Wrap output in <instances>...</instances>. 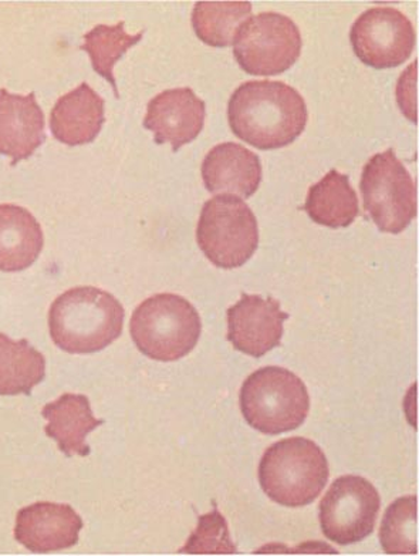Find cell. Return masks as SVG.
I'll return each instance as SVG.
<instances>
[{"mask_svg": "<svg viewBox=\"0 0 419 556\" xmlns=\"http://www.w3.org/2000/svg\"><path fill=\"white\" fill-rule=\"evenodd\" d=\"M228 119L233 135L255 149H282L305 130L306 101L283 81H246L230 96Z\"/></svg>", "mask_w": 419, "mask_h": 556, "instance_id": "1", "label": "cell"}, {"mask_svg": "<svg viewBox=\"0 0 419 556\" xmlns=\"http://www.w3.org/2000/svg\"><path fill=\"white\" fill-rule=\"evenodd\" d=\"M124 315L126 312L118 299L103 289H68L50 307V337L64 352L90 355L122 337Z\"/></svg>", "mask_w": 419, "mask_h": 556, "instance_id": "2", "label": "cell"}, {"mask_svg": "<svg viewBox=\"0 0 419 556\" xmlns=\"http://www.w3.org/2000/svg\"><path fill=\"white\" fill-rule=\"evenodd\" d=\"M329 476L323 450L305 438L278 441L266 450L259 464L262 490L276 504L289 508L315 503Z\"/></svg>", "mask_w": 419, "mask_h": 556, "instance_id": "3", "label": "cell"}, {"mask_svg": "<svg viewBox=\"0 0 419 556\" xmlns=\"http://www.w3.org/2000/svg\"><path fill=\"white\" fill-rule=\"evenodd\" d=\"M201 316L186 298L158 293L134 311L130 333L138 351L158 362L190 355L201 338Z\"/></svg>", "mask_w": 419, "mask_h": 556, "instance_id": "4", "label": "cell"}, {"mask_svg": "<svg viewBox=\"0 0 419 556\" xmlns=\"http://www.w3.org/2000/svg\"><path fill=\"white\" fill-rule=\"evenodd\" d=\"M241 410L253 429L264 434H282L306 421L310 397L306 384L293 371L267 366L243 381Z\"/></svg>", "mask_w": 419, "mask_h": 556, "instance_id": "5", "label": "cell"}, {"mask_svg": "<svg viewBox=\"0 0 419 556\" xmlns=\"http://www.w3.org/2000/svg\"><path fill=\"white\" fill-rule=\"evenodd\" d=\"M196 242L218 268H239L252 258L259 245L255 214L239 197L216 195L202 206Z\"/></svg>", "mask_w": 419, "mask_h": 556, "instance_id": "6", "label": "cell"}, {"mask_svg": "<svg viewBox=\"0 0 419 556\" xmlns=\"http://www.w3.org/2000/svg\"><path fill=\"white\" fill-rule=\"evenodd\" d=\"M360 190L364 210L381 232L401 233L417 217L416 181L393 149L364 165Z\"/></svg>", "mask_w": 419, "mask_h": 556, "instance_id": "7", "label": "cell"}, {"mask_svg": "<svg viewBox=\"0 0 419 556\" xmlns=\"http://www.w3.org/2000/svg\"><path fill=\"white\" fill-rule=\"evenodd\" d=\"M234 59L249 75H282L302 53L296 23L276 12H265L243 23L233 39Z\"/></svg>", "mask_w": 419, "mask_h": 556, "instance_id": "8", "label": "cell"}, {"mask_svg": "<svg viewBox=\"0 0 419 556\" xmlns=\"http://www.w3.org/2000/svg\"><path fill=\"white\" fill-rule=\"evenodd\" d=\"M381 508L379 491L360 476L338 478L320 503V527L327 540L356 544L372 534Z\"/></svg>", "mask_w": 419, "mask_h": 556, "instance_id": "9", "label": "cell"}, {"mask_svg": "<svg viewBox=\"0 0 419 556\" xmlns=\"http://www.w3.org/2000/svg\"><path fill=\"white\" fill-rule=\"evenodd\" d=\"M417 35L408 17L395 8H371L354 22L350 30L354 53L367 66L393 68L407 62Z\"/></svg>", "mask_w": 419, "mask_h": 556, "instance_id": "10", "label": "cell"}, {"mask_svg": "<svg viewBox=\"0 0 419 556\" xmlns=\"http://www.w3.org/2000/svg\"><path fill=\"white\" fill-rule=\"evenodd\" d=\"M228 340L237 351L252 357H262L279 348L283 338L284 320L289 314L280 309L274 298L247 295L227 312Z\"/></svg>", "mask_w": 419, "mask_h": 556, "instance_id": "11", "label": "cell"}, {"mask_svg": "<svg viewBox=\"0 0 419 556\" xmlns=\"http://www.w3.org/2000/svg\"><path fill=\"white\" fill-rule=\"evenodd\" d=\"M205 101L190 87L165 90L147 105L144 127L153 131L156 144L169 142L175 153L196 139L204 128Z\"/></svg>", "mask_w": 419, "mask_h": 556, "instance_id": "12", "label": "cell"}, {"mask_svg": "<svg viewBox=\"0 0 419 556\" xmlns=\"http://www.w3.org/2000/svg\"><path fill=\"white\" fill-rule=\"evenodd\" d=\"M82 519L67 504L35 503L16 516L15 538L36 554L58 553L77 545Z\"/></svg>", "mask_w": 419, "mask_h": 556, "instance_id": "13", "label": "cell"}, {"mask_svg": "<svg viewBox=\"0 0 419 556\" xmlns=\"http://www.w3.org/2000/svg\"><path fill=\"white\" fill-rule=\"evenodd\" d=\"M45 139V114L35 93L0 90V154L11 159L15 167L30 159Z\"/></svg>", "mask_w": 419, "mask_h": 556, "instance_id": "14", "label": "cell"}, {"mask_svg": "<svg viewBox=\"0 0 419 556\" xmlns=\"http://www.w3.org/2000/svg\"><path fill=\"white\" fill-rule=\"evenodd\" d=\"M202 179L212 194H237L249 199L262 181L261 159L237 142H223L206 154Z\"/></svg>", "mask_w": 419, "mask_h": 556, "instance_id": "15", "label": "cell"}, {"mask_svg": "<svg viewBox=\"0 0 419 556\" xmlns=\"http://www.w3.org/2000/svg\"><path fill=\"white\" fill-rule=\"evenodd\" d=\"M104 100L87 83L62 96L50 113V131L63 144L93 142L105 119Z\"/></svg>", "mask_w": 419, "mask_h": 556, "instance_id": "16", "label": "cell"}, {"mask_svg": "<svg viewBox=\"0 0 419 556\" xmlns=\"http://www.w3.org/2000/svg\"><path fill=\"white\" fill-rule=\"evenodd\" d=\"M41 416L48 420L45 433L56 441L60 452L67 457L90 456L87 434L104 422L94 417L90 400L85 394H63L56 402L46 404Z\"/></svg>", "mask_w": 419, "mask_h": 556, "instance_id": "17", "label": "cell"}, {"mask_svg": "<svg viewBox=\"0 0 419 556\" xmlns=\"http://www.w3.org/2000/svg\"><path fill=\"white\" fill-rule=\"evenodd\" d=\"M43 245V231L30 211L0 204V270L20 273L30 268Z\"/></svg>", "mask_w": 419, "mask_h": 556, "instance_id": "18", "label": "cell"}, {"mask_svg": "<svg viewBox=\"0 0 419 556\" xmlns=\"http://www.w3.org/2000/svg\"><path fill=\"white\" fill-rule=\"evenodd\" d=\"M303 208L316 224L333 229L350 227L360 213L348 176L338 169H331L310 187Z\"/></svg>", "mask_w": 419, "mask_h": 556, "instance_id": "19", "label": "cell"}, {"mask_svg": "<svg viewBox=\"0 0 419 556\" xmlns=\"http://www.w3.org/2000/svg\"><path fill=\"white\" fill-rule=\"evenodd\" d=\"M45 376L46 358L38 349L0 333V396H29Z\"/></svg>", "mask_w": 419, "mask_h": 556, "instance_id": "20", "label": "cell"}, {"mask_svg": "<svg viewBox=\"0 0 419 556\" xmlns=\"http://www.w3.org/2000/svg\"><path fill=\"white\" fill-rule=\"evenodd\" d=\"M251 15V2H198L192 12V27L205 45L228 48Z\"/></svg>", "mask_w": 419, "mask_h": 556, "instance_id": "21", "label": "cell"}, {"mask_svg": "<svg viewBox=\"0 0 419 556\" xmlns=\"http://www.w3.org/2000/svg\"><path fill=\"white\" fill-rule=\"evenodd\" d=\"M144 30L138 35H128L124 22L115 26L99 25L85 35L81 50L89 53L96 73L113 86L115 98H118L117 81L113 68L115 63L142 39Z\"/></svg>", "mask_w": 419, "mask_h": 556, "instance_id": "22", "label": "cell"}, {"mask_svg": "<svg viewBox=\"0 0 419 556\" xmlns=\"http://www.w3.org/2000/svg\"><path fill=\"white\" fill-rule=\"evenodd\" d=\"M417 495L395 500L382 518L380 542L384 553L417 555Z\"/></svg>", "mask_w": 419, "mask_h": 556, "instance_id": "23", "label": "cell"}, {"mask_svg": "<svg viewBox=\"0 0 419 556\" xmlns=\"http://www.w3.org/2000/svg\"><path fill=\"white\" fill-rule=\"evenodd\" d=\"M181 554H208L227 555L237 554V545L229 535L227 519L219 513L214 511L200 517L196 530L188 538L187 544L179 549Z\"/></svg>", "mask_w": 419, "mask_h": 556, "instance_id": "24", "label": "cell"}]
</instances>
